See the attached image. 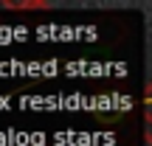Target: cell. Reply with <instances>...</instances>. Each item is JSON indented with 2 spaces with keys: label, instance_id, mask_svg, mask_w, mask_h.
Masks as SVG:
<instances>
[{
  "label": "cell",
  "instance_id": "6da1fadb",
  "mask_svg": "<svg viewBox=\"0 0 152 146\" xmlns=\"http://www.w3.org/2000/svg\"><path fill=\"white\" fill-rule=\"evenodd\" d=\"M0 9H9V11H42V9H51L48 0H6L0 3Z\"/></svg>",
  "mask_w": 152,
  "mask_h": 146
}]
</instances>
